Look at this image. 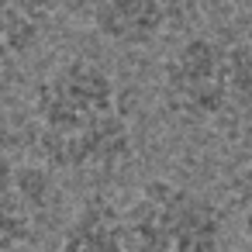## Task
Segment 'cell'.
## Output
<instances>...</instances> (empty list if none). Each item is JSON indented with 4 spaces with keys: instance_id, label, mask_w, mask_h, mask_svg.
Listing matches in <instances>:
<instances>
[{
    "instance_id": "1",
    "label": "cell",
    "mask_w": 252,
    "mask_h": 252,
    "mask_svg": "<svg viewBox=\"0 0 252 252\" xmlns=\"http://www.w3.org/2000/svg\"><path fill=\"white\" fill-rule=\"evenodd\" d=\"M32 125L35 152L49 173H111L135 152L121 83L90 56H66L35 80Z\"/></svg>"
},
{
    "instance_id": "2",
    "label": "cell",
    "mask_w": 252,
    "mask_h": 252,
    "mask_svg": "<svg viewBox=\"0 0 252 252\" xmlns=\"http://www.w3.org/2000/svg\"><path fill=\"white\" fill-rule=\"evenodd\" d=\"M159 100L183 128L224 138L252 131V35H180L159 66Z\"/></svg>"
},
{
    "instance_id": "3",
    "label": "cell",
    "mask_w": 252,
    "mask_h": 252,
    "mask_svg": "<svg viewBox=\"0 0 252 252\" xmlns=\"http://www.w3.org/2000/svg\"><path fill=\"white\" fill-rule=\"evenodd\" d=\"M131 252H221L224 211L204 190L156 176L125 204Z\"/></svg>"
},
{
    "instance_id": "4",
    "label": "cell",
    "mask_w": 252,
    "mask_h": 252,
    "mask_svg": "<svg viewBox=\"0 0 252 252\" xmlns=\"http://www.w3.org/2000/svg\"><path fill=\"white\" fill-rule=\"evenodd\" d=\"M49 204H52L49 169L18 162L14 156L0 152V252L25 249L35 238Z\"/></svg>"
},
{
    "instance_id": "5",
    "label": "cell",
    "mask_w": 252,
    "mask_h": 252,
    "mask_svg": "<svg viewBox=\"0 0 252 252\" xmlns=\"http://www.w3.org/2000/svg\"><path fill=\"white\" fill-rule=\"evenodd\" d=\"M83 14L94 35L111 49L138 52L159 45L162 38H173L159 0H83Z\"/></svg>"
},
{
    "instance_id": "6",
    "label": "cell",
    "mask_w": 252,
    "mask_h": 252,
    "mask_svg": "<svg viewBox=\"0 0 252 252\" xmlns=\"http://www.w3.org/2000/svg\"><path fill=\"white\" fill-rule=\"evenodd\" d=\"M49 252H131L125 207L111 197H87L63 221Z\"/></svg>"
},
{
    "instance_id": "7",
    "label": "cell",
    "mask_w": 252,
    "mask_h": 252,
    "mask_svg": "<svg viewBox=\"0 0 252 252\" xmlns=\"http://www.w3.org/2000/svg\"><path fill=\"white\" fill-rule=\"evenodd\" d=\"M42 45V21L25 14L14 0H0V87L11 83Z\"/></svg>"
},
{
    "instance_id": "8",
    "label": "cell",
    "mask_w": 252,
    "mask_h": 252,
    "mask_svg": "<svg viewBox=\"0 0 252 252\" xmlns=\"http://www.w3.org/2000/svg\"><path fill=\"white\" fill-rule=\"evenodd\" d=\"M159 7L166 11L173 35H187L200 18V0H159Z\"/></svg>"
},
{
    "instance_id": "9",
    "label": "cell",
    "mask_w": 252,
    "mask_h": 252,
    "mask_svg": "<svg viewBox=\"0 0 252 252\" xmlns=\"http://www.w3.org/2000/svg\"><path fill=\"white\" fill-rule=\"evenodd\" d=\"M14 4L25 14H32L35 21H49V18H59L73 7H83V0H14Z\"/></svg>"
},
{
    "instance_id": "10",
    "label": "cell",
    "mask_w": 252,
    "mask_h": 252,
    "mask_svg": "<svg viewBox=\"0 0 252 252\" xmlns=\"http://www.w3.org/2000/svg\"><path fill=\"white\" fill-rule=\"evenodd\" d=\"M235 221H238L242 242H245L249 252H252V169L245 173V180H242V187H238V211H235Z\"/></svg>"
}]
</instances>
